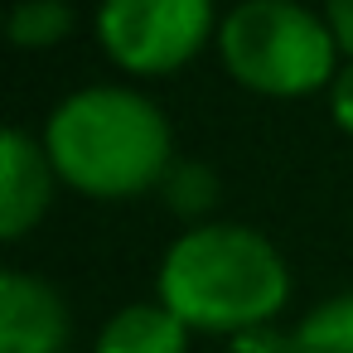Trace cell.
Listing matches in <instances>:
<instances>
[{
    "instance_id": "6da1fadb",
    "label": "cell",
    "mask_w": 353,
    "mask_h": 353,
    "mask_svg": "<svg viewBox=\"0 0 353 353\" xmlns=\"http://www.w3.org/2000/svg\"><path fill=\"white\" fill-rule=\"evenodd\" d=\"M44 150L59 179L88 199H136L174 170V131L165 112L117 83L68 92L44 121Z\"/></svg>"
},
{
    "instance_id": "7a4b0ae2",
    "label": "cell",
    "mask_w": 353,
    "mask_h": 353,
    "mask_svg": "<svg viewBox=\"0 0 353 353\" xmlns=\"http://www.w3.org/2000/svg\"><path fill=\"white\" fill-rule=\"evenodd\" d=\"M290 300V266L247 223H194L160 261V305L203 334L271 324Z\"/></svg>"
},
{
    "instance_id": "3957f363",
    "label": "cell",
    "mask_w": 353,
    "mask_h": 353,
    "mask_svg": "<svg viewBox=\"0 0 353 353\" xmlns=\"http://www.w3.org/2000/svg\"><path fill=\"white\" fill-rule=\"evenodd\" d=\"M218 59L237 88L261 97H310L339 78V39L329 15L295 0H247L218 25Z\"/></svg>"
},
{
    "instance_id": "277c9868",
    "label": "cell",
    "mask_w": 353,
    "mask_h": 353,
    "mask_svg": "<svg viewBox=\"0 0 353 353\" xmlns=\"http://www.w3.org/2000/svg\"><path fill=\"white\" fill-rule=\"evenodd\" d=\"M102 54L141 78L174 73L218 39V15L208 0H107L97 10Z\"/></svg>"
},
{
    "instance_id": "5b68a950",
    "label": "cell",
    "mask_w": 353,
    "mask_h": 353,
    "mask_svg": "<svg viewBox=\"0 0 353 353\" xmlns=\"http://www.w3.org/2000/svg\"><path fill=\"white\" fill-rule=\"evenodd\" d=\"M68 348V305L63 295L30 276L0 271V353H63Z\"/></svg>"
},
{
    "instance_id": "8992f818",
    "label": "cell",
    "mask_w": 353,
    "mask_h": 353,
    "mask_svg": "<svg viewBox=\"0 0 353 353\" xmlns=\"http://www.w3.org/2000/svg\"><path fill=\"white\" fill-rule=\"evenodd\" d=\"M54 184H59V170H54L44 141L10 126L0 136V237L20 242L49 213Z\"/></svg>"
},
{
    "instance_id": "52a82bcc",
    "label": "cell",
    "mask_w": 353,
    "mask_h": 353,
    "mask_svg": "<svg viewBox=\"0 0 353 353\" xmlns=\"http://www.w3.org/2000/svg\"><path fill=\"white\" fill-rule=\"evenodd\" d=\"M92 353H189V324L160 300H136L102 324Z\"/></svg>"
},
{
    "instance_id": "ba28073f",
    "label": "cell",
    "mask_w": 353,
    "mask_h": 353,
    "mask_svg": "<svg viewBox=\"0 0 353 353\" xmlns=\"http://www.w3.org/2000/svg\"><path fill=\"white\" fill-rule=\"evenodd\" d=\"M285 353H353V290L314 305L295 329Z\"/></svg>"
},
{
    "instance_id": "9c48e42d",
    "label": "cell",
    "mask_w": 353,
    "mask_h": 353,
    "mask_svg": "<svg viewBox=\"0 0 353 353\" xmlns=\"http://www.w3.org/2000/svg\"><path fill=\"white\" fill-rule=\"evenodd\" d=\"M73 25H78V15L63 0H25V6L10 10V44L15 49H54L68 39Z\"/></svg>"
},
{
    "instance_id": "30bf717a",
    "label": "cell",
    "mask_w": 353,
    "mask_h": 353,
    "mask_svg": "<svg viewBox=\"0 0 353 353\" xmlns=\"http://www.w3.org/2000/svg\"><path fill=\"white\" fill-rule=\"evenodd\" d=\"M165 203L179 213V218H199L218 203V174L203 165V160H179L170 174H165Z\"/></svg>"
},
{
    "instance_id": "8fae6325",
    "label": "cell",
    "mask_w": 353,
    "mask_h": 353,
    "mask_svg": "<svg viewBox=\"0 0 353 353\" xmlns=\"http://www.w3.org/2000/svg\"><path fill=\"white\" fill-rule=\"evenodd\" d=\"M285 348H290V334H281L271 324H256V329L232 334V348L228 353H285Z\"/></svg>"
},
{
    "instance_id": "7c38bea8",
    "label": "cell",
    "mask_w": 353,
    "mask_h": 353,
    "mask_svg": "<svg viewBox=\"0 0 353 353\" xmlns=\"http://www.w3.org/2000/svg\"><path fill=\"white\" fill-rule=\"evenodd\" d=\"M329 117L343 136H353V63H343L334 88H329Z\"/></svg>"
},
{
    "instance_id": "4fadbf2b",
    "label": "cell",
    "mask_w": 353,
    "mask_h": 353,
    "mask_svg": "<svg viewBox=\"0 0 353 353\" xmlns=\"http://www.w3.org/2000/svg\"><path fill=\"white\" fill-rule=\"evenodd\" d=\"M324 15H329L334 39H339V54H348V63H353V0H334Z\"/></svg>"
}]
</instances>
